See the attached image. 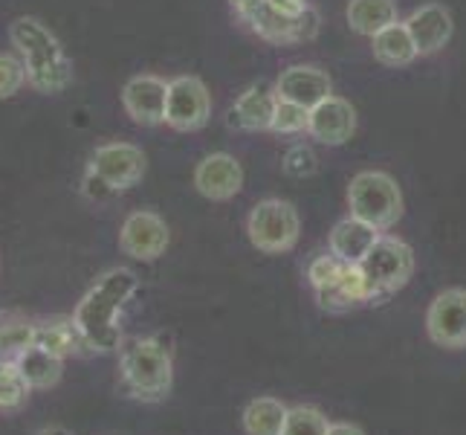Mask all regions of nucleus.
I'll list each match as a JSON object with an SVG mask.
<instances>
[{"mask_svg":"<svg viewBox=\"0 0 466 435\" xmlns=\"http://www.w3.org/2000/svg\"><path fill=\"white\" fill-rule=\"evenodd\" d=\"M380 230H374L371 223H365L360 218H345L333 227L330 233V253L336 259H342L345 264H360L368 250L377 244Z\"/></svg>","mask_w":466,"mask_h":435,"instance_id":"a211bd4d","label":"nucleus"},{"mask_svg":"<svg viewBox=\"0 0 466 435\" xmlns=\"http://www.w3.org/2000/svg\"><path fill=\"white\" fill-rule=\"evenodd\" d=\"M371 50L374 58L385 67H406L417 58V47L411 41V32L406 26V21H397L391 26H385L382 32L371 38Z\"/></svg>","mask_w":466,"mask_h":435,"instance_id":"412c9836","label":"nucleus"},{"mask_svg":"<svg viewBox=\"0 0 466 435\" xmlns=\"http://www.w3.org/2000/svg\"><path fill=\"white\" fill-rule=\"evenodd\" d=\"M345 267H348V264H345L342 259H336L333 253L319 255V259H313V262H310V267H308V279H310L313 290L328 287L336 276H339V273H342Z\"/></svg>","mask_w":466,"mask_h":435,"instance_id":"c756f323","label":"nucleus"},{"mask_svg":"<svg viewBox=\"0 0 466 435\" xmlns=\"http://www.w3.org/2000/svg\"><path fill=\"white\" fill-rule=\"evenodd\" d=\"M35 346L56 354V357H70V354H78L82 348H87L82 331L70 319H50V322H41L35 328Z\"/></svg>","mask_w":466,"mask_h":435,"instance_id":"5701e85b","label":"nucleus"},{"mask_svg":"<svg viewBox=\"0 0 466 435\" xmlns=\"http://www.w3.org/2000/svg\"><path fill=\"white\" fill-rule=\"evenodd\" d=\"M232 9L238 12V18H244V15H249L258 4H264V0H229Z\"/></svg>","mask_w":466,"mask_h":435,"instance_id":"72a5a7b5","label":"nucleus"},{"mask_svg":"<svg viewBox=\"0 0 466 435\" xmlns=\"http://www.w3.org/2000/svg\"><path fill=\"white\" fill-rule=\"evenodd\" d=\"M269 4L276 6V9H281V12L296 15V12H301L304 6H308V0H269Z\"/></svg>","mask_w":466,"mask_h":435,"instance_id":"473e14b6","label":"nucleus"},{"mask_svg":"<svg viewBox=\"0 0 466 435\" xmlns=\"http://www.w3.org/2000/svg\"><path fill=\"white\" fill-rule=\"evenodd\" d=\"M426 331L441 348H466V290L449 287L429 305Z\"/></svg>","mask_w":466,"mask_h":435,"instance_id":"9b49d317","label":"nucleus"},{"mask_svg":"<svg viewBox=\"0 0 466 435\" xmlns=\"http://www.w3.org/2000/svg\"><path fill=\"white\" fill-rule=\"evenodd\" d=\"M360 270L368 285V296L382 299L397 294L400 287H406L414 273V253L406 241L380 235L377 244L368 250V255L360 262Z\"/></svg>","mask_w":466,"mask_h":435,"instance_id":"39448f33","label":"nucleus"},{"mask_svg":"<svg viewBox=\"0 0 466 435\" xmlns=\"http://www.w3.org/2000/svg\"><path fill=\"white\" fill-rule=\"evenodd\" d=\"M406 26L411 32L417 56L438 53L449 44V38H452V15H449V9H443L441 4H426L420 9H414Z\"/></svg>","mask_w":466,"mask_h":435,"instance_id":"dca6fc26","label":"nucleus"},{"mask_svg":"<svg viewBox=\"0 0 466 435\" xmlns=\"http://www.w3.org/2000/svg\"><path fill=\"white\" fill-rule=\"evenodd\" d=\"M0 326H4V319H0Z\"/></svg>","mask_w":466,"mask_h":435,"instance_id":"e433bc0d","label":"nucleus"},{"mask_svg":"<svg viewBox=\"0 0 466 435\" xmlns=\"http://www.w3.org/2000/svg\"><path fill=\"white\" fill-rule=\"evenodd\" d=\"M247 233L255 250H261L267 255H281L296 247L299 233H301V218L293 203L269 198L252 206Z\"/></svg>","mask_w":466,"mask_h":435,"instance_id":"423d86ee","label":"nucleus"},{"mask_svg":"<svg viewBox=\"0 0 466 435\" xmlns=\"http://www.w3.org/2000/svg\"><path fill=\"white\" fill-rule=\"evenodd\" d=\"M348 206L350 215L365 223H371L374 230H391L403 215V192L397 181L385 171H360L350 181L348 189Z\"/></svg>","mask_w":466,"mask_h":435,"instance_id":"20e7f679","label":"nucleus"},{"mask_svg":"<svg viewBox=\"0 0 466 435\" xmlns=\"http://www.w3.org/2000/svg\"><path fill=\"white\" fill-rule=\"evenodd\" d=\"M9 41L26 70V85L44 96L64 93L73 85V61L56 32L41 18L21 15L9 24Z\"/></svg>","mask_w":466,"mask_h":435,"instance_id":"f257e3e1","label":"nucleus"},{"mask_svg":"<svg viewBox=\"0 0 466 435\" xmlns=\"http://www.w3.org/2000/svg\"><path fill=\"white\" fill-rule=\"evenodd\" d=\"M308 122H310L308 108L279 99L276 119H272V131L276 134H299V131H308Z\"/></svg>","mask_w":466,"mask_h":435,"instance_id":"cd10ccee","label":"nucleus"},{"mask_svg":"<svg viewBox=\"0 0 466 435\" xmlns=\"http://www.w3.org/2000/svg\"><path fill=\"white\" fill-rule=\"evenodd\" d=\"M35 435H73L67 427H61V424H50V427H44V430H38Z\"/></svg>","mask_w":466,"mask_h":435,"instance_id":"c9c22d12","label":"nucleus"},{"mask_svg":"<svg viewBox=\"0 0 466 435\" xmlns=\"http://www.w3.org/2000/svg\"><path fill=\"white\" fill-rule=\"evenodd\" d=\"M26 85V70L18 56L0 53V99H12Z\"/></svg>","mask_w":466,"mask_h":435,"instance_id":"c85d7f7f","label":"nucleus"},{"mask_svg":"<svg viewBox=\"0 0 466 435\" xmlns=\"http://www.w3.org/2000/svg\"><path fill=\"white\" fill-rule=\"evenodd\" d=\"M29 386L24 383L18 366L15 360H4L0 357V409L9 412V409H21L29 398Z\"/></svg>","mask_w":466,"mask_h":435,"instance_id":"a878e982","label":"nucleus"},{"mask_svg":"<svg viewBox=\"0 0 466 435\" xmlns=\"http://www.w3.org/2000/svg\"><path fill=\"white\" fill-rule=\"evenodd\" d=\"M316 299H319L321 308H328V311H348V308H353V305L371 302L360 264H348L328 287H319Z\"/></svg>","mask_w":466,"mask_h":435,"instance_id":"6ab92c4d","label":"nucleus"},{"mask_svg":"<svg viewBox=\"0 0 466 435\" xmlns=\"http://www.w3.org/2000/svg\"><path fill=\"white\" fill-rule=\"evenodd\" d=\"M139 279L131 270L114 267L105 276L96 279V285L87 290L78 302V308L73 314V322L82 331L87 348L96 351H114L122 343V331L116 326V314L122 311V305L137 294Z\"/></svg>","mask_w":466,"mask_h":435,"instance_id":"f03ea898","label":"nucleus"},{"mask_svg":"<svg viewBox=\"0 0 466 435\" xmlns=\"http://www.w3.org/2000/svg\"><path fill=\"white\" fill-rule=\"evenodd\" d=\"M357 131V110L342 96H328L325 102L310 108L308 134L321 145H345Z\"/></svg>","mask_w":466,"mask_h":435,"instance_id":"ddd939ff","label":"nucleus"},{"mask_svg":"<svg viewBox=\"0 0 466 435\" xmlns=\"http://www.w3.org/2000/svg\"><path fill=\"white\" fill-rule=\"evenodd\" d=\"M287 409L279 398H255L244 409L247 435H281L287 424Z\"/></svg>","mask_w":466,"mask_h":435,"instance_id":"b1692460","label":"nucleus"},{"mask_svg":"<svg viewBox=\"0 0 466 435\" xmlns=\"http://www.w3.org/2000/svg\"><path fill=\"white\" fill-rule=\"evenodd\" d=\"M397 21V0H350L348 4V24L360 36L374 38L377 32Z\"/></svg>","mask_w":466,"mask_h":435,"instance_id":"4be33fe9","label":"nucleus"},{"mask_svg":"<svg viewBox=\"0 0 466 435\" xmlns=\"http://www.w3.org/2000/svg\"><path fill=\"white\" fill-rule=\"evenodd\" d=\"M240 21L249 24L255 36L269 44H304L319 36V12L313 6H304L301 12L290 15L264 0Z\"/></svg>","mask_w":466,"mask_h":435,"instance_id":"0eeeda50","label":"nucleus"},{"mask_svg":"<svg viewBox=\"0 0 466 435\" xmlns=\"http://www.w3.org/2000/svg\"><path fill=\"white\" fill-rule=\"evenodd\" d=\"M195 186L208 201H229L244 189V169L232 154H208L195 169Z\"/></svg>","mask_w":466,"mask_h":435,"instance_id":"4468645a","label":"nucleus"},{"mask_svg":"<svg viewBox=\"0 0 466 435\" xmlns=\"http://www.w3.org/2000/svg\"><path fill=\"white\" fill-rule=\"evenodd\" d=\"M15 366H18L24 383L32 392L53 389V386L61 383V375H64V360L38 346H29L26 351H21L18 357H15Z\"/></svg>","mask_w":466,"mask_h":435,"instance_id":"aec40b11","label":"nucleus"},{"mask_svg":"<svg viewBox=\"0 0 466 435\" xmlns=\"http://www.w3.org/2000/svg\"><path fill=\"white\" fill-rule=\"evenodd\" d=\"M122 380L139 400H163L174 383L171 351L154 337L131 340L122 348Z\"/></svg>","mask_w":466,"mask_h":435,"instance_id":"7ed1b4c3","label":"nucleus"},{"mask_svg":"<svg viewBox=\"0 0 466 435\" xmlns=\"http://www.w3.org/2000/svg\"><path fill=\"white\" fill-rule=\"evenodd\" d=\"M212 119V93L198 76H177L168 82L166 125L174 131H200Z\"/></svg>","mask_w":466,"mask_h":435,"instance_id":"6e6552de","label":"nucleus"},{"mask_svg":"<svg viewBox=\"0 0 466 435\" xmlns=\"http://www.w3.org/2000/svg\"><path fill=\"white\" fill-rule=\"evenodd\" d=\"M146 151L134 142H102L96 145V151L90 154L87 169H93L99 177L114 186L116 192L134 189L142 177H146Z\"/></svg>","mask_w":466,"mask_h":435,"instance_id":"1a4fd4ad","label":"nucleus"},{"mask_svg":"<svg viewBox=\"0 0 466 435\" xmlns=\"http://www.w3.org/2000/svg\"><path fill=\"white\" fill-rule=\"evenodd\" d=\"M328 435H365L357 424H330Z\"/></svg>","mask_w":466,"mask_h":435,"instance_id":"f704fd0d","label":"nucleus"},{"mask_svg":"<svg viewBox=\"0 0 466 435\" xmlns=\"http://www.w3.org/2000/svg\"><path fill=\"white\" fill-rule=\"evenodd\" d=\"M279 93L267 90L264 85L249 88L238 96L235 108L229 110V125L240 131H272V119H276Z\"/></svg>","mask_w":466,"mask_h":435,"instance_id":"f3484780","label":"nucleus"},{"mask_svg":"<svg viewBox=\"0 0 466 435\" xmlns=\"http://www.w3.org/2000/svg\"><path fill=\"white\" fill-rule=\"evenodd\" d=\"M276 93H279V99L310 110L319 102H325L328 96H333V85L325 70L310 67V64H296V67H287L279 76Z\"/></svg>","mask_w":466,"mask_h":435,"instance_id":"2eb2a0df","label":"nucleus"},{"mask_svg":"<svg viewBox=\"0 0 466 435\" xmlns=\"http://www.w3.org/2000/svg\"><path fill=\"white\" fill-rule=\"evenodd\" d=\"M166 105H168V82L159 76L142 73L127 78L122 88V108L137 125H163L166 122Z\"/></svg>","mask_w":466,"mask_h":435,"instance_id":"f8f14e48","label":"nucleus"},{"mask_svg":"<svg viewBox=\"0 0 466 435\" xmlns=\"http://www.w3.org/2000/svg\"><path fill=\"white\" fill-rule=\"evenodd\" d=\"M330 421L316 407H293L287 412V424L281 435H328Z\"/></svg>","mask_w":466,"mask_h":435,"instance_id":"bb28decb","label":"nucleus"},{"mask_svg":"<svg viewBox=\"0 0 466 435\" xmlns=\"http://www.w3.org/2000/svg\"><path fill=\"white\" fill-rule=\"evenodd\" d=\"M316 154H313V149L310 145H301V142H296V145H290L287 149V154H284V171L287 174H293V177H308V174H313L316 171Z\"/></svg>","mask_w":466,"mask_h":435,"instance_id":"7c9ffc66","label":"nucleus"},{"mask_svg":"<svg viewBox=\"0 0 466 435\" xmlns=\"http://www.w3.org/2000/svg\"><path fill=\"white\" fill-rule=\"evenodd\" d=\"M82 195L87 198V201H93V203H105V201H110L116 195V189L110 186L105 177H99L93 169H87L85 171V177H82Z\"/></svg>","mask_w":466,"mask_h":435,"instance_id":"2f4dec72","label":"nucleus"},{"mask_svg":"<svg viewBox=\"0 0 466 435\" xmlns=\"http://www.w3.org/2000/svg\"><path fill=\"white\" fill-rule=\"evenodd\" d=\"M35 322L26 319H12L0 326V357L4 360H15L21 351H26L29 346H35Z\"/></svg>","mask_w":466,"mask_h":435,"instance_id":"393cba45","label":"nucleus"},{"mask_svg":"<svg viewBox=\"0 0 466 435\" xmlns=\"http://www.w3.org/2000/svg\"><path fill=\"white\" fill-rule=\"evenodd\" d=\"M168 223L151 209H139L122 221L119 230V250L134 262H157L168 250Z\"/></svg>","mask_w":466,"mask_h":435,"instance_id":"9d476101","label":"nucleus"}]
</instances>
